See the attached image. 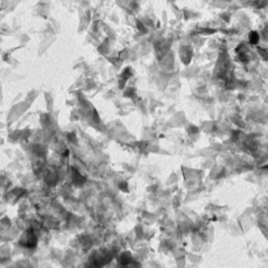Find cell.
Instances as JSON below:
<instances>
[{
  "instance_id": "6da1fadb",
  "label": "cell",
  "mask_w": 268,
  "mask_h": 268,
  "mask_svg": "<svg viewBox=\"0 0 268 268\" xmlns=\"http://www.w3.org/2000/svg\"><path fill=\"white\" fill-rule=\"evenodd\" d=\"M122 265H129L132 262L131 260V254L128 253H125L121 256V260H119Z\"/></svg>"
}]
</instances>
